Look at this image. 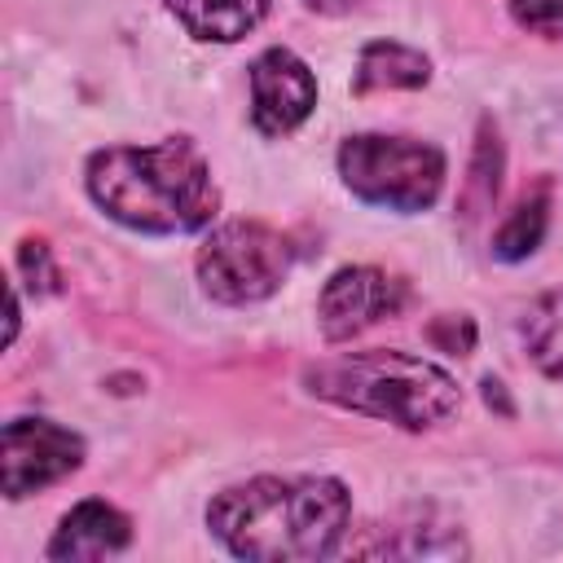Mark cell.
<instances>
[{"instance_id": "5bb4252c", "label": "cell", "mask_w": 563, "mask_h": 563, "mask_svg": "<svg viewBox=\"0 0 563 563\" xmlns=\"http://www.w3.org/2000/svg\"><path fill=\"white\" fill-rule=\"evenodd\" d=\"M497 172H501V145H497V136L484 128V132H479V145H475V158H471V180H466V189H462L466 216H479L484 207H493V198H497Z\"/></svg>"}, {"instance_id": "5b68a950", "label": "cell", "mask_w": 563, "mask_h": 563, "mask_svg": "<svg viewBox=\"0 0 563 563\" xmlns=\"http://www.w3.org/2000/svg\"><path fill=\"white\" fill-rule=\"evenodd\" d=\"M286 268H290V242L260 220L220 224L198 251V282L220 303L268 299L282 286Z\"/></svg>"}, {"instance_id": "7c38bea8", "label": "cell", "mask_w": 563, "mask_h": 563, "mask_svg": "<svg viewBox=\"0 0 563 563\" xmlns=\"http://www.w3.org/2000/svg\"><path fill=\"white\" fill-rule=\"evenodd\" d=\"M523 347L528 356L563 383V290L541 295L523 317Z\"/></svg>"}, {"instance_id": "6da1fadb", "label": "cell", "mask_w": 563, "mask_h": 563, "mask_svg": "<svg viewBox=\"0 0 563 563\" xmlns=\"http://www.w3.org/2000/svg\"><path fill=\"white\" fill-rule=\"evenodd\" d=\"M211 532L255 563L321 559L347 532V493L339 479H251L207 506Z\"/></svg>"}, {"instance_id": "30bf717a", "label": "cell", "mask_w": 563, "mask_h": 563, "mask_svg": "<svg viewBox=\"0 0 563 563\" xmlns=\"http://www.w3.org/2000/svg\"><path fill=\"white\" fill-rule=\"evenodd\" d=\"M167 9L176 13V22L189 35L229 44L260 26L268 0H167Z\"/></svg>"}, {"instance_id": "2e32d148", "label": "cell", "mask_w": 563, "mask_h": 563, "mask_svg": "<svg viewBox=\"0 0 563 563\" xmlns=\"http://www.w3.org/2000/svg\"><path fill=\"white\" fill-rule=\"evenodd\" d=\"M431 343H440L444 352H471L475 343V325L466 317H440L431 325Z\"/></svg>"}, {"instance_id": "7a4b0ae2", "label": "cell", "mask_w": 563, "mask_h": 563, "mask_svg": "<svg viewBox=\"0 0 563 563\" xmlns=\"http://www.w3.org/2000/svg\"><path fill=\"white\" fill-rule=\"evenodd\" d=\"M88 194L101 211L141 233H194L220 207L211 172L189 141L114 145L92 154Z\"/></svg>"}, {"instance_id": "52a82bcc", "label": "cell", "mask_w": 563, "mask_h": 563, "mask_svg": "<svg viewBox=\"0 0 563 563\" xmlns=\"http://www.w3.org/2000/svg\"><path fill=\"white\" fill-rule=\"evenodd\" d=\"M405 303V286L378 268H339L325 290H321V303H317V317H321V330L325 339H352L369 325H378L383 317H396Z\"/></svg>"}, {"instance_id": "277c9868", "label": "cell", "mask_w": 563, "mask_h": 563, "mask_svg": "<svg viewBox=\"0 0 563 563\" xmlns=\"http://www.w3.org/2000/svg\"><path fill=\"white\" fill-rule=\"evenodd\" d=\"M343 185L391 211H422L440 198L444 185V154L427 141L409 136H347L339 150Z\"/></svg>"}, {"instance_id": "4fadbf2b", "label": "cell", "mask_w": 563, "mask_h": 563, "mask_svg": "<svg viewBox=\"0 0 563 563\" xmlns=\"http://www.w3.org/2000/svg\"><path fill=\"white\" fill-rule=\"evenodd\" d=\"M545 220H550V198H545V189H532L528 198L515 202V211H510L506 224L497 229L493 251H497L501 260H523V255H532L537 242H541V233H545Z\"/></svg>"}, {"instance_id": "ac0fdd59", "label": "cell", "mask_w": 563, "mask_h": 563, "mask_svg": "<svg viewBox=\"0 0 563 563\" xmlns=\"http://www.w3.org/2000/svg\"><path fill=\"white\" fill-rule=\"evenodd\" d=\"M308 4H312V9H343L347 0H308Z\"/></svg>"}, {"instance_id": "8fae6325", "label": "cell", "mask_w": 563, "mask_h": 563, "mask_svg": "<svg viewBox=\"0 0 563 563\" xmlns=\"http://www.w3.org/2000/svg\"><path fill=\"white\" fill-rule=\"evenodd\" d=\"M431 79V66L422 53L391 44V40H374L361 62H356V92H374V88H422Z\"/></svg>"}, {"instance_id": "9a60e30c", "label": "cell", "mask_w": 563, "mask_h": 563, "mask_svg": "<svg viewBox=\"0 0 563 563\" xmlns=\"http://www.w3.org/2000/svg\"><path fill=\"white\" fill-rule=\"evenodd\" d=\"M510 13L532 35H545V40L563 35V0H510Z\"/></svg>"}, {"instance_id": "3957f363", "label": "cell", "mask_w": 563, "mask_h": 563, "mask_svg": "<svg viewBox=\"0 0 563 563\" xmlns=\"http://www.w3.org/2000/svg\"><path fill=\"white\" fill-rule=\"evenodd\" d=\"M303 383L321 396L334 400L352 413H369L383 422H396L405 431L435 427L457 413L462 391L457 383L409 352H352V356H330L303 369Z\"/></svg>"}, {"instance_id": "ba28073f", "label": "cell", "mask_w": 563, "mask_h": 563, "mask_svg": "<svg viewBox=\"0 0 563 563\" xmlns=\"http://www.w3.org/2000/svg\"><path fill=\"white\" fill-rule=\"evenodd\" d=\"M317 106V79L290 48H268L251 66V119L260 132L282 136Z\"/></svg>"}, {"instance_id": "9c48e42d", "label": "cell", "mask_w": 563, "mask_h": 563, "mask_svg": "<svg viewBox=\"0 0 563 563\" xmlns=\"http://www.w3.org/2000/svg\"><path fill=\"white\" fill-rule=\"evenodd\" d=\"M128 537H132V523L114 506L79 501L53 532L48 559H106V554H119L128 545Z\"/></svg>"}, {"instance_id": "e0dca14e", "label": "cell", "mask_w": 563, "mask_h": 563, "mask_svg": "<svg viewBox=\"0 0 563 563\" xmlns=\"http://www.w3.org/2000/svg\"><path fill=\"white\" fill-rule=\"evenodd\" d=\"M22 268H26L31 286H40V290H53L57 286V268H53L44 242H22Z\"/></svg>"}, {"instance_id": "8992f818", "label": "cell", "mask_w": 563, "mask_h": 563, "mask_svg": "<svg viewBox=\"0 0 563 563\" xmlns=\"http://www.w3.org/2000/svg\"><path fill=\"white\" fill-rule=\"evenodd\" d=\"M84 462V440L44 418H13L4 427V493L26 497L57 484Z\"/></svg>"}]
</instances>
